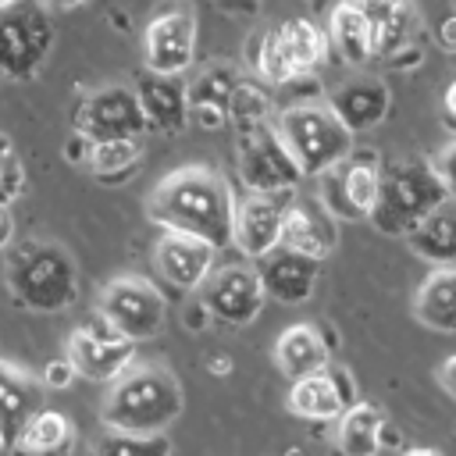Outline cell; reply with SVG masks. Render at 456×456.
Segmentation results:
<instances>
[{
	"mask_svg": "<svg viewBox=\"0 0 456 456\" xmlns=\"http://www.w3.org/2000/svg\"><path fill=\"white\" fill-rule=\"evenodd\" d=\"M68 360H71L78 378L96 381V385H110L114 378H121L135 363V342L96 314L93 321L78 324L68 335Z\"/></svg>",
	"mask_w": 456,
	"mask_h": 456,
	"instance_id": "obj_10",
	"label": "cell"
},
{
	"mask_svg": "<svg viewBox=\"0 0 456 456\" xmlns=\"http://www.w3.org/2000/svg\"><path fill=\"white\" fill-rule=\"evenodd\" d=\"M210 370H214V374H228V370H232V360H228V356H214V360H210Z\"/></svg>",
	"mask_w": 456,
	"mask_h": 456,
	"instance_id": "obj_44",
	"label": "cell"
},
{
	"mask_svg": "<svg viewBox=\"0 0 456 456\" xmlns=\"http://www.w3.org/2000/svg\"><path fill=\"white\" fill-rule=\"evenodd\" d=\"M403 456H445V452L435 449V445H413V449H406Z\"/></svg>",
	"mask_w": 456,
	"mask_h": 456,
	"instance_id": "obj_43",
	"label": "cell"
},
{
	"mask_svg": "<svg viewBox=\"0 0 456 456\" xmlns=\"http://www.w3.org/2000/svg\"><path fill=\"white\" fill-rule=\"evenodd\" d=\"M75 452V424L61 410L39 406L21 435L7 445V456H71Z\"/></svg>",
	"mask_w": 456,
	"mask_h": 456,
	"instance_id": "obj_24",
	"label": "cell"
},
{
	"mask_svg": "<svg viewBox=\"0 0 456 456\" xmlns=\"http://www.w3.org/2000/svg\"><path fill=\"white\" fill-rule=\"evenodd\" d=\"M328 103H331V110L342 118V125H346L353 135H360V132H370V128H378V125L385 121L388 103H392V93H388V86H385L381 78L363 75V78L342 82V86L331 93Z\"/></svg>",
	"mask_w": 456,
	"mask_h": 456,
	"instance_id": "obj_21",
	"label": "cell"
},
{
	"mask_svg": "<svg viewBox=\"0 0 456 456\" xmlns=\"http://www.w3.org/2000/svg\"><path fill=\"white\" fill-rule=\"evenodd\" d=\"M353 4H356L370 21H381V18H385V14H392L403 0H353Z\"/></svg>",
	"mask_w": 456,
	"mask_h": 456,
	"instance_id": "obj_39",
	"label": "cell"
},
{
	"mask_svg": "<svg viewBox=\"0 0 456 456\" xmlns=\"http://www.w3.org/2000/svg\"><path fill=\"white\" fill-rule=\"evenodd\" d=\"M4 253V281L21 310L61 314L78 299V267L64 246L46 239H21Z\"/></svg>",
	"mask_w": 456,
	"mask_h": 456,
	"instance_id": "obj_3",
	"label": "cell"
},
{
	"mask_svg": "<svg viewBox=\"0 0 456 456\" xmlns=\"http://www.w3.org/2000/svg\"><path fill=\"white\" fill-rule=\"evenodd\" d=\"M417 28H420V14L410 0H403L392 14L374 21V57H395L399 50L413 46Z\"/></svg>",
	"mask_w": 456,
	"mask_h": 456,
	"instance_id": "obj_30",
	"label": "cell"
},
{
	"mask_svg": "<svg viewBox=\"0 0 456 456\" xmlns=\"http://www.w3.org/2000/svg\"><path fill=\"white\" fill-rule=\"evenodd\" d=\"M413 314L420 324L452 335L456 331V264L449 267H435L413 299Z\"/></svg>",
	"mask_w": 456,
	"mask_h": 456,
	"instance_id": "obj_27",
	"label": "cell"
},
{
	"mask_svg": "<svg viewBox=\"0 0 456 456\" xmlns=\"http://www.w3.org/2000/svg\"><path fill=\"white\" fill-rule=\"evenodd\" d=\"M285 456H306V452H303V449H289Z\"/></svg>",
	"mask_w": 456,
	"mask_h": 456,
	"instance_id": "obj_46",
	"label": "cell"
},
{
	"mask_svg": "<svg viewBox=\"0 0 456 456\" xmlns=\"http://www.w3.org/2000/svg\"><path fill=\"white\" fill-rule=\"evenodd\" d=\"M278 135L299 160L303 175H324L353 153V132L331 110V103H292L274 118Z\"/></svg>",
	"mask_w": 456,
	"mask_h": 456,
	"instance_id": "obj_6",
	"label": "cell"
},
{
	"mask_svg": "<svg viewBox=\"0 0 456 456\" xmlns=\"http://www.w3.org/2000/svg\"><path fill=\"white\" fill-rule=\"evenodd\" d=\"M435 36H438V46H442L445 53H456V11H452V14H445V18L438 21Z\"/></svg>",
	"mask_w": 456,
	"mask_h": 456,
	"instance_id": "obj_38",
	"label": "cell"
},
{
	"mask_svg": "<svg viewBox=\"0 0 456 456\" xmlns=\"http://www.w3.org/2000/svg\"><path fill=\"white\" fill-rule=\"evenodd\" d=\"M242 78L235 75V68H224V64H214L207 71H200L192 82H189V110L192 107H217L228 114V103L232 96L239 93Z\"/></svg>",
	"mask_w": 456,
	"mask_h": 456,
	"instance_id": "obj_31",
	"label": "cell"
},
{
	"mask_svg": "<svg viewBox=\"0 0 456 456\" xmlns=\"http://www.w3.org/2000/svg\"><path fill=\"white\" fill-rule=\"evenodd\" d=\"M442 114H445V121L456 128V78L449 82V89H445V96H442Z\"/></svg>",
	"mask_w": 456,
	"mask_h": 456,
	"instance_id": "obj_41",
	"label": "cell"
},
{
	"mask_svg": "<svg viewBox=\"0 0 456 456\" xmlns=\"http://www.w3.org/2000/svg\"><path fill=\"white\" fill-rule=\"evenodd\" d=\"M0 452H7V445H4V435H0Z\"/></svg>",
	"mask_w": 456,
	"mask_h": 456,
	"instance_id": "obj_48",
	"label": "cell"
},
{
	"mask_svg": "<svg viewBox=\"0 0 456 456\" xmlns=\"http://www.w3.org/2000/svg\"><path fill=\"white\" fill-rule=\"evenodd\" d=\"M321 207L335 221H370V210L381 192V164L374 157H346L331 171L317 175Z\"/></svg>",
	"mask_w": 456,
	"mask_h": 456,
	"instance_id": "obj_12",
	"label": "cell"
},
{
	"mask_svg": "<svg viewBox=\"0 0 456 456\" xmlns=\"http://www.w3.org/2000/svg\"><path fill=\"white\" fill-rule=\"evenodd\" d=\"M132 86H135V96L142 103L150 128L164 135H175L185 128L192 110H189V86L182 82V75H160V71L142 68Z\"/></svg>",
	"mask_w": 456,
	"mask_h": 456,
	"instance_id": "obj_19",
	"label": "cell"
},
{
	"mask_svg": "<svg viewBox=\"0 0 456 456\" xmlns=\"http://www.w3.org/2000/svg\"><path fill=\"white\" fill-rule=\"evenodd\" d=\"M235 164L246 192H296V185L306 178L299 160L278 135L274 121H256L239 128Z\"/></svg>",
	"mask_w": 456,
	"mask_h": 456,
	"instance_id": "obj_7",
	"label": "cell"
},
{
	"mask_svg": "<svg viewBox=\"0 0 456 456\" xmlns=\"http://www.w3.org/2000/svg\"><path fill=\"white\" fill-rule=\"evenodd\" d=\"M274 360H278L281 374L289 381H296V378L317 374L331 363V342H324L321 328H314V324H292L278 335Z\"/></svg>",
	"mask_w": 456,
	"mask_h": 456,
	"instance_id": "obj_23",
	"label": "cell"
},
{
	"mask_svg": "<svg viewBox=\"0 0 456 456\" xmlns=\"http://www.w3.org/2000/svg\"><path fill=\"white\" fill-rule=\"evenodd\" d=\"M328 53H331V43L324 25L310 18H285L256 39L249 64L267 86H292L321 71Z\"/></svg>",
	"mask_w": 456,
	"mask_h": 456,
	"instance_id": "obj_5",
	"label": "cell"
},
{
	"mask_svg": "<svg viewBox=\"0 0 456 456\" xmlns=\"http://www.w3.org/2000/svg\"><path fill=\"white\" fill-rule=\"evenodd\" d=\"M235 192L228 178L214 167H178L146 200V217L164 232H189L207 239L210 246H232V217H235Z\"/></svg>",
	"mask_w": 456,
	"mask_h": 456,
	"instance_id": "obj_1",
	"label": "cell"
},
{
	"mask_svg": "<svg viewBox=\"0 0 456 456\" xmlns=\"http://www.w3.org/2000/svg\"><path fill=\"white\" fill-rule=\"evenodd\" d=\"M406 242H410V249H413L420 260H428V264H435V267L456 264V200H452V196L442 200V203L406 235Z\"/></svg>",
	"mask_w": 456,
	"mask_h": 456,
	"instance_id": "obj_26",
	"label": "cell"
},
{
	"mask_svg": "<svg viewBox=\"0 0 456 456\" xmlns=\"http://www.w3.org/2000/svg\"><path fill=\"white\" fill-rule=\"evenodd\" d=\"M71 378H78V374H75V367H71V360H68V356H64V360L46 363V370H43V385H46V388H68V385H71Z\"/></svg>",
	"mask_w": 456,
	"mask_h": 456,
	"instance_id": "obj_36",
	"label": "cell"
},
{
	"mask_svg": "<svg viewBox=\"0 0 456 456\" xmlns=\"http://www.w3.org/2000/svg\"><path fill=\"white\" fill-rule=\"evenodd\" d=\"M385 428H388V420L374 403H353L338 417L335 442H338L342 456H378L385 445Z\"/></svg>",
	"mask_w": 456,
	"mask_h": 456,
	"instance_id": "obj_28",
	"label": "cell"
},
{
	"mask_svg": "<svg viewBox=\"0 0 456 456\" xmlns=\"http://www.w3.org/2000/svg\"><path fill=\"white\" fill-rule=\"evenodd\" d=\"M93 456H171L167 435H125L107 431V438L96 445Z\"/></svg>",
	"mask_w": 456,
	"mask_h": 456,
	"instance_id": "obj_32",
	"label": "cell"
},
{
	"mask_svg": "<svg viewBox=\"0 0 456 456\" xmlns=\"http://www.w3.org/2000/svg\"><path fill=\"white\" fill-rule=\"evenodd\" d=\"M25 192V167L7 135H0V203L11 207Z\"/></svg>",
	"mask_w": 456,
	"mask_h": 456,
	"instance_id": "obj_33",
	"label": "cell"
},
{
	"mask_svg": "<svg viewBox=\"0 0 456 456\" xmlns=\"http://www.w3.org/2000/svg\"><path fill=\"white\" fill-rule=\"evenodd\" d=\"M146 114L135 96V86L110 82L93 89L78 107H75V132L86 139H142L146 135Z\"/></svg>",
	"mask_w": 456,
	"mask_h": 456,
	"instance_id": "obj_11",
	"label": "cell"
},
{
	"mask_svg": "<svg viewBox=\"0 0 456 456\" xmlns=\"http://www.w3.org/2000/svg\"><path fill=\"white\" fill-rule=\"evenodd\" d=\"M89 146H93V139H86L82 132H71V135H68V142H64V157H68V160H75V164H86Z\"/></svg>",
	"mask_w": 456,
	"mask_h": 456,
	"instance_id": "obj_37",
	"label": "cell"
},
{
	"mask_svg": "<svg viewBox=\"0 0 456 456\" xmlns=\"http://www.w3.org/2000/svg\"><path fill=\"white\" fill-rule=\"evenodd\" d=\"M96 314L107 324H114L121 335H128L132 342H146L164 328L167 299L153 281H146L139 274H121L103 285V292L96 299Z\"/></svg>",
	"mask_w": 456,
	"mask_h": 456,
	"instance_id": "obj_9",
	"label": "cell"
},
{
	"mask_svg": "<svg viewBox=\"0 0 456 456\" xmlns=\"http://www.w3.org/2000/svg\"><path fill=\"white\" fill-rule=\"evenodd\" d=\"M14 242V217H11V207L0 203V249H7Z\"/></svg>",
	"mask_w": 456,
	"mask_h": 456,
	"instance_id": "obj_40",
	"label": "cell"
},
{
	"mask_svg": "<svg viewBox=\"0 0 456 456\" xmlns=\"http://www.w3.org/2000/svg\"><path fill=\"white\" fill-rule=\"evenodd\" d=\"M335 242H338L335 217L324 207H310V203H299V200H289L285 203V214H281V242L278 246L296 249V253L314 256V260H324V256H331Z\"/></svg>",
	"mask_w": 456,
	"mask_h": 456,
	"instance_id": "obj_20",
	"label": "cell"
},
{
	"mask_svg": "<svg viewBox=\"0 0 456 456\" xmlns=\"http://www.w3.org/2000/svg\"><path fill=\"white\" fill-rule=\"evenodd\" d=\"M196 14L192 7H164L142 25V64L160 75H185L196 64Z\"/></svg>",
	"mask_w": 456,
	"mask_h": 456,
	"instance_id": "obj_13",
	"label": "cell"
},
{
	"mask_svg": "<svg viewBox=\"0 0 456 456\" xmlns=\"http://www.w3.org/2000/svg\"><path fill=\"white\" fill-rule=\"evenodd\" d=\"M353 403H356V388H353L349 370L331 367V363L317 374L296 378L285 395V406L303 420H338L346 413V406H353Z\"/></svg>",
	"mask_w": 456,
	"mask_h": 456,
	"instance_id": "obj_17",
	"label": "cell"
},
{
	"mask_svg": "<svg viewBox=\"0 0 456 456\" xmlns=\"http://www.w3.org/2000/svg\"><path fill=\"white\" fill-rule=\"evenodd\" d=\"M39 406H43L39 403V381H32L14 363L0 360V435H4V445H11L21 435V428L28 424V417Z\"/></svg>",
	"mask_w": 456,
	"mask_h": 456,
	"instance_id": "obj_25",
	"label": "cell"
},
{
	"mask_svg": "<svg viewBox=\"0 0 456 456\" xmlns=\"http://www.w3.org/2000/svg\"><path fill=\"white\" fill-rule=\"evenodd\" d=\"M438 374H442V385L449 388V395H456V356H449Z\"/></svg>",
	"mask_w": 456,
	"mask_h": 456,
	"instance_id": "obj_42",
	"label": "cell"
},
{
	"mask_svg": "<svg viewBox=\"0 0 456 456\" xmlns=\"http://www.w3.org/2000/svg\"><path fill=\"white\" fill-rule=\"evenodd\" d=\"M321 264L324 260H314V256H303L296 249H285V246H274L267 256H260L256 271H260V281H264V292L285 306H299L314 296L317 281H321Z\"/></svg>",
	"mask_w": 456,
	"mask_h": 456,
	"instance_id": "obj_18",
	"label": "cell"
},
{
	"mask_svg": "<svg viewBox=\"0 0 456 456\" xmlns=\"http://www.w3.org/2000/svg\"><path fill=\"white\" fill-rule=\"evenodd\" d=\"M46 7H61V11H68V7H78V4H86V0H43Z\"/></svg>",
	"mask_w": 456,
	"mask_h": 456,
	"instance_id": "obj_45",
	"label": "cell"
},
{
	"mask_svg": "<svg viewBox=\"0 0 456 456\" xmlns=\"http://www.w3.org/2000/svg\"><path fill=\"white\" fill-rule=\"evenodd\" d=\"M53 50V21L43 0H18L0 11V78H32Z\"/></svg>",
	"mask_w": 456,
	"mask_h": 456,
	"instance_id": "obj_8",
	"label": "cell"
},
{
	"mask_svg": "<svg viewBox=\"0 0 456 456\" xmlns=\"http://www.w3.org/2000/svg\"><path fill=\"white\" fill-rule=\"evenodd\" d=\"M442 200H449L431 160L403 157L381 167V192L370 210V224L381 235H410Z\"/></svg>",
	"mask_w": 456,
	"mask_h": 456,
	"instance_id": "obj_4",
	"label": "cell"
},
{
	"mask_svg": "<svg viewBox=\"0 0 456 456\" xmlns=\"http://www.w3.org/2000/svg\"><path fill=\"white\" fill-rule=\"evenodd\" d=\"M267 110H271V103H267V96H264L260 89L239 86V93H235L232 103H228V121H232L235 128H246V125L267 121Z\"/></svg>",
	"mask_w": 456,
	"mask_h": 456,
	"instance_id": "obj_34",
	"label": "cell"
},
{
	"mask_svg": "<svg viewBox=\"0 0 456 456\" xmlns=\"http://www.w3.org/2000/svg\"><path fill=\"white\" fill-rule=\"evenodd\" d=\"M431 167L438 171V178H442L445 192L456 200V139H452V142H445V146L431 157Z\"/></svg>",
	"mask_w": 456,
	"mask_h": 456,
	"instance_id": "obj_35",
	"label": "cell"
},
{
	"mask_svg": "<svg viewBox=\"0 0 456 456\" xmlns=\"http://www.w3.org/2000/svg\"><path fill=\"white\" fill-rule=\"evenodd\" d=\"M139 160H142V139H100L89 146L86 167L93 171V178L114 185L132 178Z\"/></svg>",
	"mask_w": 456,
	"mask_h": 456,
	"instance_id": "obj_29",
	"label": "cell"
},
{
	"mask_svg": "<svg viewBox=\"0 0 456 456\" xmlns=\"http://www.w3.org/2000/svg\"><path fill=\"white\" fill-rule=\"evenodd\" d=\"M328 43L331 53L349 64V68H363L374 57V21L353 4V0H338L328 11Z\"/></svg>",
	"mask_w": 456,
	"mask_h": 456,
	"instance_id": "obj_22",
	"label": "cell"
},
{
	"mask_svg": "<svg viewBox=\"0 0 456 456\" xmlns=\"http://www.w3.org/2000/svg\"><path fill=\"white\" fill-rule=\"evenodd\" d=\"M185 395L178 378L160 363H132L121 378L110 381L100 420L107 431L125 435H164L182 417Z\"/></svg>",
	"mask_w": 456,
	"mask_h": 456,
	"instance_id": "obj_2",
	"label": "cell"
},
{
	"mask_svg": "<svg viewBox=\"0 0 456 456\" xmlns=\"http://www.w3.org/2000/svg\"><path fill=\"white\" fill-rule=\"evenodd\" d=\"M214 256H217V246L189 232H164L153 249V264L160 278L178 292H200V285L214 271Z\"/></svg>",
	"mask_w": 456,
	"mask_h": 456,
	"instance_id": "obj_16",
	"label": "cell"
},
{
	"mask_svg": "<svg viewBox=\"0 0 456 456\" xmlns=\"http://www.w3.org/2000/svg\"><path fill=\"white\" fill-rule=\"evenodd\" d=\"M264 299H267V292H264L260 271L242 267V264L210 271V278L200 285V303L207 306V314L232 328L253 324L264 310Z\"/></svg>",
	"mask_w": 456,
	"mask_h": 456,
	"instance_id": "obj_14",
	"label": "cell"
},
{
	"mask_svg": "<svg viewBox=\"0 0 456 456\" xmlns=\"http://www.w3.org/2000/svg\"><path fill=\"white\" fill-rule=\"evenodd\" d=\"M11 4H18V0H0V11H4V7H11Z\"/></svg>",
	"mask_w": 456,
	"mask_h": 456,
	"instance_id": "obj_47",
	"label": "cell"
},
{
	"mask_svg": "<svg viewBox=\"0 0 456 456\" xmlns=\"http://www.w3.org/2000/svg\"><path fill=\"white\" fill-rule=\"evenodd\" d=\"M292 192H246L235 200L232 246L246 256H267L281 242V214Z\"/></svg>",
	"mask_w": 456,
	"mask_h": 456,
	"instance_id": "obj_15",
	"label": "cell"
}]
</instances>
